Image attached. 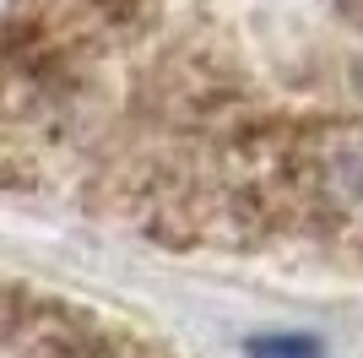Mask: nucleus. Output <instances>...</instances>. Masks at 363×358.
<instances>
[{
    "mask_svg": "<svg viewBox=\"0 0 363 358\" xmlns=\"http://www.w3.org/2000/svg\"><path fill=\"white\" fill-rule=\"evenodd\" d=\"M250 358H320V347L309 337H255Z\"/></svg>",
    "mask_w": 363,
    "mask_h": 358,
    "instance_id": "obj_1",
    "label": "nucleus"
}]
</instances>
